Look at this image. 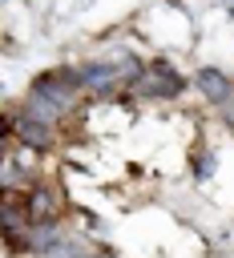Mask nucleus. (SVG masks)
I'll use <instances>...</instances> for the list:
<instances>
[{
	"mask_svg": "<svg viewBox=\"0 0 234 258\" xmlns=\"http://www.w3.org/2000/svg\"><path fill=\"white\" fill-rule=\"evenodd\" d=\"M77 69H81V89H85V97H97V101H117V97H125V89H129V81H133L125 69H117V64L105 60V56L81 60Z\"/></svg>",
	"mask_w": 234,
	"mask_h": 258,
	"instance_id": "7ed1b4c3",
	"label": "nucleus"
},
{
	"mask_svg": "<svg viewBox=\"0 0 234 258\" xmlns=\"http://www.w3.org/2000/svg\"><path fill=\"white\" fill-rule=\"evenodd\" d=\"M16 109H20L24 117H32V121H44V125H52V129H61V125L69 121V113H65V109H56L48 97H36V93H24Z\"/></svg>",
	"mask_w": 234,
	"mask_h": 258,
	"instance_id": "1a4fd4ad",
	"label": "nucleus"
},
{
	"mask_svg": "<svg viewBox=\"0 0 234 258\" xmlns=\"http://www.w3.org/2000/svg\"><path fill=\"white\" fill-rule=\"evenodd\" d=\"M186 73L173 64V60H165V56H157V60H145V69L129 81V89H125V97L129 101H178L182 93H186Z\"/></svg>",
	"mask_w": 234,
	"mask_h": 258,
	"instance_id": "f257e3e1",
	"label": "nucleus"
},
{
	"mask_svg": "<svg viewBox=\"0 0 234 258\" xmlns=\"http://www.w3.org/2000/svg\"><path fill=\"white\" fill-rule=\"evenodd\" d=\"M28 93L36 97H48L56 109H65L69 117L85 105V89H81V69L77 64H52L44 73H36L28 81Z\"/></svg>",
	"mask_w": 234,
	"mask_h": 258,
	"instance_id": "f03ea898",
	"label": "nucleus"
},
{
	"mask_svg": "<svg viewBox=\"0 0 234 258\" xmlns=\"http://www.w3.org/2000/svg\"><path fill=\"white\" fill-rule=\"evenodd\" d=\"M12 258H97V246H93V238H85V234L73 230L65 242H56L44 254H12Z\"/></svg>",
	"mask_w": 234,
	"mask_h": 258,
	"instance_id": "9d476101",
	"label": "nucleus"
},
{
	"mask_svg": "<svg viewBox=\"0 0 234 258\" xmlns=\"http://www.w3.org/2000/svg\"><path fill=\"white\" fill-rule=\"evenodd\" d=\"M214 149H206V145H194V153H190V177L194 181H210L214 177Z\"/></svg>",
	"mask_w": 234,
	"mask_h": 258,
	"instance_id": "9b49d317",
	"label": "nucleus"
},
{
	"mask_svg": "<svg viewBox=\"0 0 234 258\" xmlns=\"http://www.w3.org/2000/svg\"><path fill=\"white\" fill-rule=\"evenodd\" d=\"M97 258H125V254H117V250H97Z\"/></svg>",
	"mask_w": 234,
	"mask_h": 258,
	"instance_id": "ddd939ff",
	"label": "nucleus"
},
{
	"mask_svg": "<svg viewBox=\"0 0 234 258\" xmlns=\"http://www.w3.org/2000/svg\"><path fill=\"white\" fill-rule=\"evenodd\" d=\"M69 234H73L69 218H61V222H32L28 234H24L8 254H44V250H52L56 242H65Z\"/></svg>",
	"mask_w": 234,
	"mask_h": 258,
	"instance_id": "423d86ee",
	"label": "nucleus"
},
{
	"mask_svg": "<svg viewBox=\"0 0 234 258\" xmlns=\"http://www.w3.org/2000/svg\"><path fill=\"white\" fill-rule=\"evenodd\" d=\"M28 226H32V218H28L24 198H20V194H0V234H4L8 250L28 234Z\"/></svg>",
	"mask_w": 234,
	"mask_h": 258,
	"instance_id": "6e6552de",
	"label": "nucleus"
},
{
	"mask_svg": "<svg viewBox=\"0 0 234 258\" xmlns=\"http://www.w3.org/2000/svg\"><path fill=\"white\" fill-rule=\"evenodd\" d=\"M190 81H194L198 97H206L214 109H218V105H226V101L234 97V77H230L226 69H218V64H198Z\"/></svg>",
	"mask_w": 234,
	"mask_h": 258,
	"instance_id": "0eeeda50",
	"label": "nucleus"
},
{
	"mask_svg": "<svg viewBox=\"0 0 234 258\" xmlns=\"http://www.w3.org/2000/svg\"><path fill=\"white\" fill-rule=\"evenodd\" d=\"M218 117H222V121H226V125L234 129V97H230L226 105H218Z\"/></svg>",
	"mask_w": 234,
	"mask_h": 258,
	"instance_id": "f8f14e48",
	"label": "nucleus"
},
{
	"mask_svg": "<svg viewBox=\"0 0 234 258\" xmlns=\"http://www.w3.org/2000/svg\"><path fill=\"white\" fill-rule=\"evenodd\" d=\"M24 206H28V218H32V222H61V218H69V198H65V189H61L56 181H48V177H40V181L24 194Z\"/></svg>",
	"mask_w": 234,
	"mask_h": 258,
	"instance_id": "20e7f679",
	"label": "nucleus"
},
{
	"mask_svg": "<svg viewBox=\"0 0 234 258\" xmlns=\"http://www.w3.org/2000/svg\"><path fill=\"white\" fill-rule=\"evenodd\" d=\"M4 129H8L20 145H28V149H36V153L56 149V137H61V129H52V125H44V121H32V117H24L20 109H8V113H4Z\"/></svg>",
	"mask_w": 234,
	"mask_h": 258,
	"instance_id": "39448f33",
	"label": "nucleus"
}]
</instances>
